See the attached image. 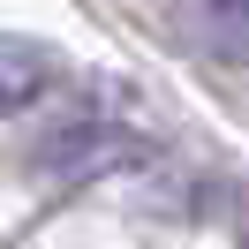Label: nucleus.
<instances>
[{
	"mask_svg": "<svg viewBox=\"0 0 249 249\" xmlns=\"http://www.w3.org/2000/svg\"><path fill=\"white\" fill-rule=\"evenodd\" d=\"M121 159H128V136H121V128H106V121H68V128H53V136H46L38 166L61 174V181H91V174L121 166Z\"/></svg>",
	"mask_w": 249,
	"mask_h": 249,
	"instance_id": "nucleus-1",
	"label": "nucleus"
},
{
	"mask_svg": "<svg viewBox=\"0 0 249 249\" xmlns=\"http://www.w3.org/2000/svg\"><path fill=\"white\" fill-rule=\"evenodd\" d=\"M196 38L219 61L249 68V0H196Z\"/></svg>",
	"mask_w": 249,
	"mask_h": 249,
	"instance_id": "nucleus-2",
	"label": "nucleus"
},
{
	"mask_svg": "<svg viewBox=\"0 0 249 249\" xmlns=\"http://www.w3.org/2000/svg\"><path fill=\"white\" fill-rule=\"evenodd\" d=\"M38 91H46V68H38L31 53H8V46H0V113H23Z\"/></svg>",
	"mask_w": 249,
	"mask_h": 249,
	"instance_id": "nucleus-3",
	"label": "nucleus"
}]
</instances>
